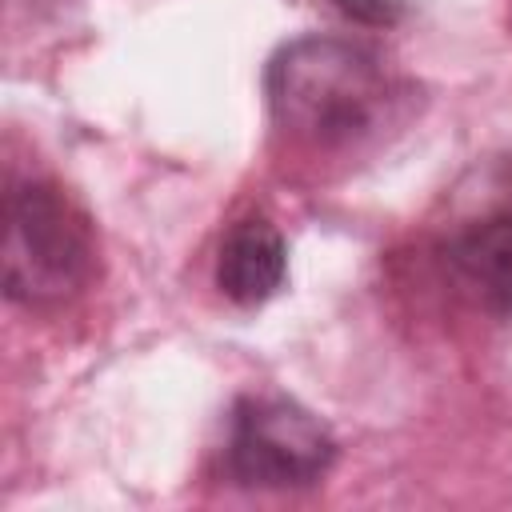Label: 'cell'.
<instances>
[{"label":"cell","instance_id":"obj_1","mask_svg":"<svg viewBox=\"0 0 512 512\" xmlns=\"http://www.w3.org/2000/svg\"><path fill=\"white\" fill-rule=\"evenodd\" d=\"M276 128L304 148H348L372 136L392 108V76L376 48L352 36L308 32L284 40L264 68Z\"/></svg>","mask_w":512,"mask_h":512},{"label":"cell","instance_id":"obj_2","mask_svg":"<svg viewBox=\"0 0 512 512\" xmlns=\"http://www.w3.org/2000/svg\"><path fill=\"white\" fill-rule=\"evenodd\" d=\"M96 240L84 212L40 176L8 180L4 196V296L24 308H56L88 288Z\"/></svg>","mask_w":512,"mask_h":512},{"label":"cell","instance_id":"obj_3","mask_svg":"<svg viewBox=\"0 0 512 512\" xmlns=\"http://www.w3.org/2000/svg\"><path fill=\"white\" fill-rule=\"evenodd\" d=\"M336 464L328 424L288 396H240L228 416L224 472L240 488H312Z\"/></svg>","mask_w":512,"mask_h":512},{"label":"cell","instance_id":"obj_4","mask_svg":"<svg viewBox=\"0 0 512 512\" xmlns=\"http://www.w3.org/2000/svg\"><path fill=\"white\" fill-rule=\"evenodd\" d=\"M448 272L496 320L512 324V208L480 216L448 236Z\"/></svg>","mask_w":512,"mask_h":512},{"label":"cell","instance_id":"obj_5","mask_svg":"<svg viewBox=\"0 0 512 512\" xmlns=\"http://www.w3.org/2000/svg\"><path fill=\"white\" fill-rule=\"evenodd\" d=\"M288 280V244L280 228L264 216H244L236 220L216 252V288L240 304L256 308L272 300Z\"/></svg>","mask_w":512,"mask_h":512},{"label":"cell","instance_id":"obj_6","mask_svg":"<svg viewBox=\"0 0 512 512\" xmlns=\"http://www.w3.org/2000/svg\"><path fill=\"white\" fill-rule=\"evenodd\" d=\"M336 4H340L348 16L376 20V24H380V20L388 24V20H396V12H400V4H396V0H336Z\"/></svg>","mask_w":512,"mask_h":512}]
</instances>
